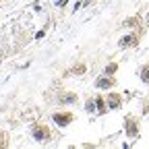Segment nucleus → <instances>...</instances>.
Instances as JSON below:
<instances>
[{"instance_id":"f257e3e1","label":"nucleus","mask_w":149,"mask_h":149,"mask_svg":"<svg viewBox=\"0 0 149 149\" xmlns=\"http://www.w3.org/2000/svg\"><path fill=\"white\" fill-rule=\"evenodd\" d=\"M112 85H114V79H100V81H97V87H102V89L112 87Z\"/></svg>"},{"instance_id":"20e7f679","label":"nucleus","mask_w":149,"mask_h":149,"mask_svg":"<svg viewBox=\"0 0 149 149\" xmlns=\"http://www.w3.org/2000/svg\"><path fill=\"white\" fill-rule=\"evenodd\" d=\"M147 23H149V15H147Z\"/></svg>"},{"instance_id":"f03ea898","label":"nucleus","mask_w":149,"mask_h":149,"mask_svg":"<svg viewBox=\"0 0 149 149\" xmlns=\"http://www.w3.org/2000/svg\"><path fill=\"white\" fill-rule=\"evenodd\" d=\"M141 79H143L145 83H149V66H145V68L141 70Z\"/></svg>"},{"instance_id":"7ed1b4c3","label":"nucleus","mask_w":149,"mask_h":149,"mask_svg":"<svg viewBox=\"0 0 149 149\" xmlns=\"http://www.w3.org/2000/svg\"><path fill=\"white\" fill-rule=\"evenodd\" d=\"M130 44H135V37H133V35H128V37H124V40L120 42V46H130Z\"/></svg>"}]
</instances>
